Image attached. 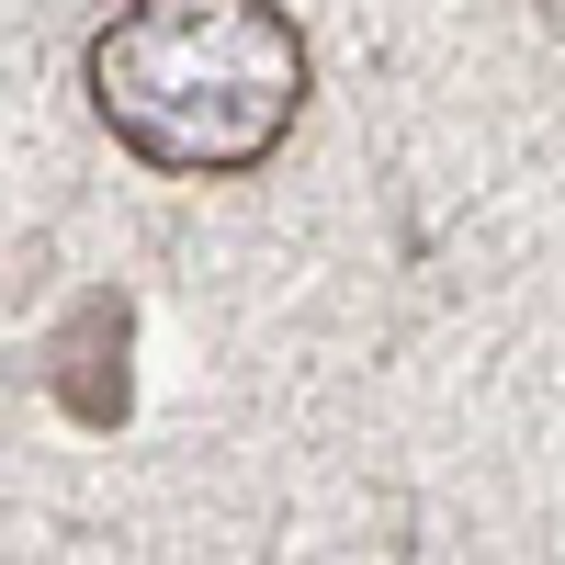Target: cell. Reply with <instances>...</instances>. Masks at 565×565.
Listing matches in <instances>:
<instances>
[{
  "label": "cell",
  "instance_id": "6da1fadb",
  "mask_svg": "<svg viewBox=\"0 0 565 565\" xmlns=\"http://www.w3.org/2000/svg\"><path fill=\"white\" fill-rule=\"evenodd\" d=\"M90 114L170 181L260 170L306 114V34L282 0H125L90 34Z\"/></svg>",
  "mask_w": 565,
  "mask_h": 565
},
{
  "label": "cell",
  "instance_id": "7a4b0ae2",
  "mask_svg": "<svg viewBox=\"0 0 565 565\" xmlns=\"http://www.w3.org/2000/svg\"><path fill=\"white\" fill-rule=\"evenodd\" d=\"M103 328H125V295H79V317H68V340H57V407L68 418H90V430H114L125 418V385H103ZM114 373H125V351H114Z\"/></svg>",
  "mask_w": 565,
  "mask_h": 565
}]
</instances>
